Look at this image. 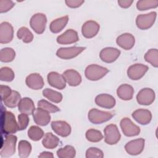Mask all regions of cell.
<instances>
[{
    "mask_svg": "<svg viewBox=\"0 0 158 158\" xmlns=\"http://www.w3.org/2000/svg\"><path fill=\"white\" fill-rule=\"evenodd\" d=\"M28 115L22 113L18 115V125L19 130H25L29 123Z\"/></svg>",
    "mask_w": 158,
    "mask_h": 158,
    "instance_id": "42",
    "label": "cell"
},
{
    "mask_svg": "<svg viewBox=\"0 0 158 158\" xmlns=\"http://www.w3.org/2000/svg\"><path fill=\"white\" fill-rule=\"evenodd\" d=\"M33 117L34 122L40 126H46L51 120L49 112L39 107L35 110Z\"/></svg>",
    "mask_w": 158,
    "mask_h": 158,
    "instance_id": "20",
    "label": "cell"
},
{
    "mask_svg": "<svg viewBox=\"0 0 158 158\" xmlns=\"http://www.w3.org/2000/svg\"><path fill=\"white\" fill-rule=\"evenodd\" d=\"M120 54V51L112 47L102 49L99 53L100 59L104 62L112 63L117 60Z\"/></svg>",
    "mask_w": 158,
    "mask_h": 158,
    "instance_id": "15",
    "label": "cell"
},
{
    "mask_svg": "<svg viewBox=\"0 0 158 158\" xmlns=\"http://www.w3.org/2000/svg\"><path fill=\"white\" fill-rule=\"evenodd\" d=\"M19 130L18 123L15 115L10 111L4 109L1 106V133L5 135H10L16 133Z\"/></svg>",
    "mask_w": 158,
    "mask_h": 158,
    "instance_id": "1",
    "label": "cell"
},
{
    "mask_svg": "<svg viewBox=\"0 0 158 158\" xmlns=\"http://www.w3.org/2000/svg\"><path fill=\"white\" fill-rule=\"evenodd\" d=\"M17 138L13 135H5V138L2 140L0 156L2 157H9L15 152Z\"/></svg>",
    "mask_w": 158,
    "mask_h": 158,
    "instance_id": "2",
    "label": "cell"
},
{
    "mask_svg": "<svg viewBox=\"0 0 158 158\" xmlns=\"http://www.w3.org/2000/svg\"><path fill=\"white\" fill-rule=\"evenodd\" d=\"M116 43L123 49L130 50L134 46L135 39L131 34L125 33L120 35L117 38Z\"/></svg>",
    "mask_w": 158,
    "mask_h": 158,
    "instance_id": "23",
    "label": "cell"
},
{
    "mask_svg": "<svg viewBox=\"0 0 158 158\" xmlns=\"http://www.w3.org/2000/svg\"><path fill=\"white\" fill-rule=\"evenodd\" d=\"M83 0H66L65 1L66 5L70 8H77L84 3Z\"/></svg>",
    "mask_w": 158,
    "mask_h": 158,
    "instance_id": "45",
    "label": "cell"
},
{
    "mask_svg": "<svg viewBox=\"0 0 158 158\" xmlns=\"http://www.w3.org/2000/svg\"><path fill=\"white\" fill-rule=\"evenodd\" d=\"M47 18L45 14L37 13L34 14L30 20V25L33 31L37 34H42L46 28Z\"/></svg>",
    "mask_w": 158,
    "mask_h": 158,
    "instance_id": "5",
    "label": "cell"
},
{
    "mask_svg": "<svg viewBox=\"0 0 158 158\" xmlns=\"http://www.w3.org/2000/svg\"><path fill=\"white\" fill-rule=\"evenodd\" d=\"M25 83L28 88L35 90L41 89L44 85L43 77L36 73H31L28 75L26 78Z\"/></svg>",
    "mask_w": 158,
    "mask_h": 158,
    "instance_id": "21",
    "label": "cell"
},
{
    "mask_svg": "<svg viewBox=\"0 0 158 158\" xmlns=\"http://www.w3.org/2000/svg\"><path fill=\"white\" fill-rule=\"evenodd\" d=\"M133 2L132 0H118V4L122 8H128Z\"/></svg>",
    "mask_w": 158,
    "mask_h": 158,
    "instance_id": "46",
    "label": "cell"
},
{
    "mask_svg": "<svg viewBox=\"0 0 158 158\" xmlns=\"http://www.w3.org/2000/svg\"><path fill=\"white\" fill-rule=\"evenodd\" d=\"M18 109L19 112L27 115L33 114L36 109L32 99L27 97L21 99L18 105Z\"/></svg>",
    "mask_w": 158,
    "mask_h": 158,
    "instance_id": "25",
    "label": "cell"
},
{
    "mask_svg": "<svg viewBox=\"0 0 158 158\" xmlns=\"http://www.w3.org/2000/svg\"><path fill=\"white\" fill-rule=\"evenodd\" d=\"M69 21V17L67 15L61 17L60 18L56 19V20L51 22L49 25V29L52 33H57L62 31Z\"/></svg>",
    "mask_w": 158,
    "mask_h": 158,
    "instance_id": "27",
    "label": "cell"
},
{
    "mask_svg": "<svg viewBox=\"0 0 158 158\" xmlns=\"http://www.w3.org/2000/svg\"><path fill=\"white\" fill-rule=\"evenodd\" d=\"M157 13L151 12L145 14H140L136 17V24L141 30H147L151 28L156 21Z\"/></svg>",
    "mask_w": 158,
    "mask_h": 158,
    "instance_id": "6",
    "label": "cell"
},
{
    "mask_svg": "<svg viewBox=\"0 0 158 158\" xmlns=\"http://www.w3.org/2000/svg\"><path fill=\"white\" fill-rule=\"evenodd\" d=\"M15 4L12 1L10 0H0V12L4 13L10 10Z\"/></svg>",
    "mask_w": 158,
    "mask_h": 158,
    "instance_id": "43",
    "label": "cell"
},
{
    "mask_svg": "<svg viewBox=\"0 0 158 158\" xmlns=\"http://www.w3.org/2000/svg\"><path fill=\"white\" fill-rule=\"evenodd\" d=\"M95 103L99 107L106 109L113 108L116 103L115 98L108 94H101L95 98Z\"/></svg>",
    "mask_w": 158,
    "mask_h": 158,
    "instance_id": "22",
    "label": "cell"
},
{
    "mask_svg": "<svg viewBox=\"0 0 158 158\" xmlns=\"http://www.w3.org/2000/svg\"><path fill=\"white\" fill-rule=\"evenodd\" d=\"M28 136L30 139L37 141L44 136V131L39 127L31 126L28 130Z\"/></svg>",
    "mask_w": 158,
    "mask_h": 158,
    "instance_id": "37",
    "label": "cell"
},
{
    "mask_svg": "<svg viewBox=\"0 0 158 158\" xmlns=\"http://www.w3.org/2000/svg\"><path fill=\"white\" fill-rule=\"evenodd\" d=\"M37 106H38V107L43 109L49 113H55L60 110L59 108L57 106L50 103L49 102H48L45 99L40 100L38 102Z\"/></svg>",
    "mask_w": 158,
    "mask_h": 158,
    "instance_id": "40",
    "label": "cell"
},
{
    "mask_svg": "<svg viewBox=\"0 0 158 158\" xmlns=\"http://www.w3.org/2000/svg\"><path fill=\"white\" fill-rule=\"evenodd\" d=\"M18 151L20 157L27 158L30 156L31 151V145L26 140H21L19 143Z\"/></svg>",
    "mask_w": 158,
    "mask_h": 158,
    "instance_id": "31",
    "label": "cell"
},
{
    "mask_svg": "<svg viewBox=\"0 0 158 158\" xmlns=\"http://www.w3.org/2000/svg\"><path fill=\"white\" fill-rule=\"evenodd\" d=\"M14 37V29L12 25L7 22H3L0 25V43H10Z\"/></svg>",
    "mask_w": 158,
    "mask_h": 158,
    "instance_id": "13",
    "label": "cell"
},
{
    "mask_svg": "<svg viewBox=\"0 0 158 158\" xmlns=\"http://www.w3.org/2000/svg\"><path fill=\"white\" fill-rule=\"evenodd\" d=\"M21 96L19 93L17 91L12 90L10 95L5 100L3 101L4 104L8 107L14 108L18 106L20 100Z\"/></svg>",
    "mask_w": 158,
    "mask_h": 158,
    "instance_id": "29",
    "label": "cell"
},
{
    "mask_svg": "<svg viewBox=\"0 0 158 158\" xmlns=\"http://www.w3.org/2000/svg\"><path fill=\"white\" fill-rule=\"evenodd\" d=\"M15 57V52L11 48H4L0 51V60L2 62H12Z\"/></svg>",
    "mask_w": 158,
    "mask_h": 158,
    "instance_id": "34",
    "label": "cell"
},
{
    "mask_svg": "<svg viewBox=\"0 0 158 158\" xmlns=\"http://www.w3.org/2000/svg\"><path fill=\"white\" fill-rule=\"evenodd\" d=\"M131 115L138 123L143 125L149 124L152 119L151 112L148 109H137L132 113Z\"/></svg>",
    "mask_w": 158,
    "mask_h": 158,
    "instance_id": "19",
    "label": "cell"
},
{
    "mask_svg": "<svg viewBox=\"0 0 158 158\" xmlns=\"http://www.w3.org/2000/svg\"><path fill=\"white\" fill-rule=\"evenodd\" d=\"M155 99V93L151 88L141 89L136 96V100L140 105L148 106L151 104Z\"/></svg>",
    "mask_w": 158,
    "mask_h": 158,
    "instance_id": "10",
    "label": "cell"
},
{
    "mask_svg": "<svg viewBox=\"0 0 158 158\" xmlns=\"http://www.w3.org/2000/svg\"><path fill=\"white\" fill-rule=\"evenodd\" d=\"M17 36L19 39L22 40V41L25 43H29L33 40V33L28 28L25 27H22L18 30Z\"/></svg>",
    "mask_w": 158,
    "mask_h": 158,
    "instance_id": "32",
    "label": "cell"
},
{
    "mask_svg": "<svg viewBox=\"0 0 158 158\" xmlns=\"http://www.w3.org/2000/svg\"><path fill=\"white\" fill-rule=\"evenodd\" d=\"M108 72L109 70L106 67L96 64H91L86 67L85 75L89 80L97 81L104 77Z\"/></svg>",
    "mask_w": 158,
    "mask_h": 158,
    "instance_id": "3",
    "label": "cell"
},
{
    "mask_svg": "<svg viewBox=\"0 0 158 158\" xmlns=\"http://www.w3.org/2000/svg\"><path fill=\"white\" fill-rule=\"evenodd\" d=\"M149 67L142 64H135L130 66L127 70L128 77L133 80L141 79L148 70Z\"/></svg>",
    "mask_w": 158,
    "mask_h": 158,
    "instance_id": "11",
    "label": "cell"
},
{
    "mask_svg": "<svg viewBox=\"0 0 158 158\" xmlns=\"http://www.w3.org/2000/svg\"><path fill=\"white\" fill-rule=\"evenodd\" d=\"M64 76L66 83L71 86H77L81 82V77L80 74L73 69H69L64 72Z\"/></svg>",
    "mask_w": 158,
    "mask_h": 158,
    "instance_id": "24",
    "label": "cell"
},
{
    "mask_svg": "<svg viewBox=\"0 0 158 158\" xmlns=\"http://www.w3.org/2000/svg\"><path fill=\"white\" fill-rule=\"evenodd\" d=\"M52 130L58 135L62 137H67L71 133V127L66 122L62 120H56L51 122Z\"/></svg>",
    "mask_w": 158,
    "mask_h": 158,
    "instance_id": "16",
    "label": "cell"
},
{
    "mask_svg": "<svg viewBox=\"0 0 158 158\" xmlns=\"http://www.w3.org/2000/svg\"><path fill=\"white\" fill-rule=\"evenodd\" d=\"M85 156L86 158H102L104 157V154L101 149L97 148L91 147L86 150Z\"/></svg>",
    "mask_w": 158,
    "mask_h": 158,
    "instance_id": "41",
    "label": "cell"
},
{
    "mask_svg": "<svg viewBox=\"0 0 158 158\" xmlns=\"http://www.w3.org/2000/svg\"><path fill=\"white\" fill-rule=\"evenodd\" d=\"M15 77L14 71L8 67H4L0 70V80L3 81H12Z\"/></svg>",
    "mask_w": 158,
    "mask_h": 158,
    "instance_id": "39",
    "label": "cell"
},
{
    "mask_svg": "<svg viewBox=\"0 0 158 158\" xmlns=\"http://www.w3.org/2000/svg\"><path fill=\"white\" fill-rule=\"evenodd\" d=\"M47 79L49 84L58 89H63L66 86V81L62 75L56 72H51L48 73Z\"/></svg>",
    "mask_w": 158,
    "mask_h": 158,
    "instance_id": "17",
    "label": "cell"
},
{
    "mask_svg": "<svg viewBox=\"0 0 158 158\" xmlns=\"http://www.w3.org/2000/svg\"><path fill=\"white\" fill-rule=\"evenodd\" d=\"M145 140L143 138H139L128 142L125 146L126 152L130 155L136 156L141 154L144 148Z\"/></svg>",
    "mask_w": 158,
    "mask_h": 158,
    "instance_id": "12",
    "label": "cell"
},
{
    "mask_svg": "<svg viewBox=\"0 0 158 158\" xmlns=\"http://www.w3.org/2000/svg\"><path fill=\"white\" fill-rule=\"evenodd\" d=\"M158 6L157 0H140L136 3V8L139 10H146L156 8Z\"/></svg>",
    "mask_w": 158,
    "mask_h": 158,
    "instance_id": "36",
    "label": "cell"
},
{
    "mask_svg": "<svg viewBox=\"0 0 158 158\" xmlns=\"http://www.w3.org/2000/svg\"><path fill=\"white\" fill-rule=\"evenodd\" d=\"M145 60L153 67H158V51L157 49H150L144 54Z\"/></svg>",
    "mask_w": 158,
    "mask_h": 158,
    "instance_id": "35",
    "label": "cell"
},
{
    "mask_svg": "<svg viewBox=\"0 0 158 158\" xmlns=\"http://www.w3.org/2000/svg\"><path fill=\"white\" fill-rule=\"evenodd\" d=\"M104 141L110 145L117 144L121 138L119 130L115 124H110L107 125L104 130Z\"/></svg>",
    "mask_w": 158,
    "mask_h": 158,
    "instance_id": "7",
    "label": "cell"
},
{
    "mask_svg": "<svg viewBox=\"0 0 158 158\" xmlns=\"http://www.w3.org/2000/svg\"><path fill=\"white\" fill-rule=\"evenodd\" d=\"M120 128L124 135L131 137L137 136L140 133V128L127 117L123 118L120 123Z\"/></svg>",
    "mask_w": 158,
    "mask_h": 158,
    "instance_id": "8",
    "label": "cell"
},
{
    "mask_svg": "<svg viewBox=\"0 0 158 158\" xmlns=\"http://www.w3.org/2000/svg\"><path fill=\"white\" fill-rule=\"evenodd\" d=\"M59 143L58 137L53 135L52 133H46L43 138L42 144L46 149H52L56 148Z\"/></svg>",
    "mask_w": 158,
    "mask_h": 158,
    "instance_id": "28",
    "label": "cell"
},
{
    "mask_svg": "<svg viewBox=\"0 0 158 158\" xmlns=\"http://www.w3.org/2000/svg\"><path fill=\"white\" fill-rule=\"evenodd\" d=\"M134 93L133 88L128 84L120 85L117 89L118 97L124 101H128L132 99Z\"/></svg>",
    "mask_w": 158,
    "mask_h": 158,
    "instance_id": "26",
    "label": "cell"
},
{
    "mask_svg": "<svg viewBox=\"0 0 158 158\" xmlns=\"http://www.w3.org/2000/svg\"><path fill=\"white\" fill-rule=\"evenodd\" d=\"M57 42L60 44H69L76 43L79 40L77 32L73 29L66 30L57 38Z\"/></svg>",
    "mask_w": 158,
    "mask_h": 158,
    "instance_id": "18",
    "label": "cell"
},
{
    "mask_svg": "<svg viewBox=\"0 0 158 158\" xmlns=\"http://www.w3.org/2000/svg\"><path fill=\"white\" fill-rule=\"evenodd\" d=\"M100 27L98 22L94 20H88L83 23L81 27V33L86 38H92L99 32Z\"/></svg>",
    "mask_w": 158,
    "mask_h": 158,
    "instance_id": "14",
    "label": "cell"
},
{
    "mask_svg": "<svg viewBox=\"0 0 158 158\" xmlns=\"http://www.w3.org/2000/svg\"><path fill=\"white\" fill-rule=\"evenodd\" d=\"M113 114L109 112L102 111L97 109H91L88 114V120L94 124H101L110 120Z\"/></svg>",
    "mask_w": 158,
    "mask_h": 158,
    "instance_id": "4",
    "label": "cell"
},
{
    "mask_svg": "<svg viewBox=\"0 0 158 158\" xmlns=\"http://www.w3.org/2000/svg\"><path fill=\"white\" fill-rule=\"evenodd\" d=\"M75 155L76 151L70 145H67L58 149L57 151V156L59 158H73L75 157Z\"/></svg>",
    "mask_w": 158,
    "mask_h": 158,
    "instance_id": "33",
    "label": "cell"
},
{
    "mask_svg": "<svg viewBox=\"0 0 158 158\" xmlns=\"http://www.w3.org/2000/svg\"><path fill=\"white\" fill-rule=\"evenodd\" d=\"M54 157V155L52 152H48V151H44V152H42L39 156H38V157H51V158H52Z\"/></svg>",
    "mask_w": 158,
    "mask_h": 158,
    "instance_id": "47",
    "label": "cell"
},
{
    "mask_svg": "<svg viewBox=\"0 0 158 158\" xmlns=\"http://www.w3.org/2000/svg\"><path fill=\"white\" fill-rule=\"evenodd\" d=\"M43 95L49 101L55 103H59L62 100V94L52 89L45 88L43 91Z\"/></svg>",
    "mask_w": 158,
    "mask_h": 158,
    "instance_id": "30",
    "label": "cell"
},
{
    "mask_svg": "<svg viewBox=\"0 0 158 158\" xmlns=\"http://www.w3.org/2000/svg\"><path fill=\"white\" fill-rule=\"evenodd\" d=\"M11 88L6 85H1L0 86V94H1V101H4L7 99L12 93Z\"/></svg>",
    "mask_w": 158,
    "mask_h": 158,
    "instance_id": "44",
    "label": "cell"
},
{
    "mask_svg": "<svg viewBox=\"0 0 158 158\" xmlns=\"http://www.w3.org/2000/svg\"><path fill=\"white\" fill-rule=\"evenodd\" d=\"M86 48L72 46L69 48H60L56 52V56L62 59H70L78 56Z\"/></svg>",
    "mask_w": 158,
    "mask_h": 158,
    "instance_id": "9",
    "label": "cell"
},
{
    "mask_svg": "<svg viewBox=\"0 0 158 158\" xmlns=\"http://www.w3.org/2000/svg\"><path fill=\"white\" fill-rule=\"evenodd\" d=\"M85 136L88 141L92 143L99 142L103 138V135L100 131L93 128L86 131Z\"/></svg>",
    "mask_w": 158,
    "mask_h": 158,
    "instance_id": "38",
    "label": "cell"
}]
</instances>
